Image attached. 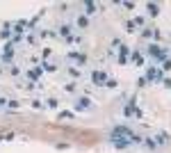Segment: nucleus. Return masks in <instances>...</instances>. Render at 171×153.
I'll return each instance as SVG.
<instances>
[{
	"mask_svg": "<svg viewBox=\"0 0 171 153\" xmlns=\"http://www.w3.org/2000/svg\"><path fill=\"white\" fill-rule=\"evenodd\" d=\"M91 80H94V85H107V76L103 71H94L91 73Z\"/></svg>",
	"mask_w": 171,
	"mask_h": 153,
	"instance_id": "f257e3e1",
	"label": "nucleus"
},
{
	"mask_svg": "<svg viewBox=\"0 0 171 153\" xmlns=\"http://www.w3.org/2000/svg\"><path fill=\"white\" fill-rule=\"evenodd\" d=\"M78 110H80V108H82V110H85V108H91V103H89V98H80V101H78V105H75Z\"/></svg>",
	"mask_w": 171,
	"mask_h": 153,
	"instance_id": "f03ea898",
	"label": "nucleus"
},
{
	"mask_svg": "<svg viewBox=\"0 0 171 153\" xmlns=\"http://www.w3.org/2000/svg\"><path fill=\"white\" fill-rule=\"evenodd\" d=\"M157 12H160V7H157V5H153V2H151V5H148V14H157Z\"/></svg>",
	"mask_w": 171,
	"mask_h": 153,
	"instance_id": "7ed1b4c3",
	"label": "nucleus"
},
{
	"mask_svg": "<svg viewBox=\"0 0 171 153\" xmlns=\"http://www.w3.org/2000/svg\"><path fill=\"white\" fill-rule=\"evenodd\" d=\"M85 7H87L89 14H94V12H96V5H94V2H85Z\"/></svg>",
	"mask_w": 171,
	"mask_h": 153,
	"instance_id": "20e7f679",
	"label": "nucleus"
},
{
	"mask_svg": "<svg viewBox=\"0 0 171 153\" xmlns=\"http://www.w3.org/2000/svg\"><path fill=\"white\" fill-rule=\"evenodd\" d=\"M132 60H135L137 64H142V55H139V53H135V55H132Z\"/></svg>",
	"mask_w": 171,
	"mask_h": 153,
	"instance_id": "39448f33",
	"label": "nucleus"
}]
</instances>
